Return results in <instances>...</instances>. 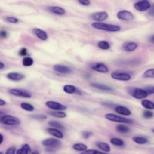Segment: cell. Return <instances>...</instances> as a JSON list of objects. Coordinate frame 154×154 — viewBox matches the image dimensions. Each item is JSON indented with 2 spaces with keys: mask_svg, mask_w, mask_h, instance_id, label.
Returning a JSON list of instances; mask_svg holds the SVG:
<instances>
[{
  "mask_svg": "<svg viewBox=\"0 0 154 154\" xmlns=\"http://www.w3.org/2000/svg\"><path fill=\"white\" fill-rule=\"evenodd\" d=\"M150 4L147 0H141L136 2L134 4V7L139 11H146L150 8Z\"/></svg>",
  "mask_w": 154,
  "mask_h": 154,
  "instance_id": "cell-7",
  "label": "cell"
},
{
  "mask_svg": "<svg viewBox=\"0 0 154 154\" xmlns=\"http://www.w3.org/2000/svg\"><path fill=\"white\" fill-rule=\"evenodd\" d=\"M46 131L50 135L57 138H63L64 137V135L63 132L59 129H57L54 128H48L46 129Z\"/></svg>",
  "mask_w": 154,
  "mask_h": 154,
  "instance_id": "cell-19",
  "label": "cell"
},
{
  "mask_svg": "<svg viewBox=\"0 0 154 154\" xmlns=\"http://www.w3.org/2000/svg\"><path fill=\"white\" fill-rule=\"evenodd\" d=\"M78 3H79L82 5L87 6L90 4V1L88 0H80V1H78Z\"/></svg>",
  "mask_w": 154,
  "mask_h": 154,
  "instance_id": "cell-44",
  "label": "cell"
},
{
  "mask_svg": "<svg viewBox=\"0 0 154 154\" xmlns=\"http://www.w3.org/2000/svg\"><path fill=\"white\" fill-rule=\"evenodd\" d=\"M4 112H2V111H1V110H0V117H2V116H4Z\"/></svg>",
  "mask_w": 154,
  "mask_h": 154,
  "instance_id": "cell-51",
  "label": "cell"
},
{
  "mask_svg": "<svg viewBox=\"0 0 154 154\" xmlns=\"http://www.w3.org/2000/svg\"><path fill=\"white\" fill-rule=\"evenodd\" d=\"M48 10L51 13L57 15H64L66 13L65 10L60 7L58 6H50L48 7Z\"/></svg>",
  "mask_w": 154,
  "mask_h": 154,
  "instance_id": "cell-20",
  "label": "cell"
},
{
  "mask_svg": "<svg viewBox=\"0 0 154 154\" xmlns=\"http://www.w3.org/2000/svg\"><path fill=\"white\" fill-rule=\"evenodd\" d=\"M111 76L112 79L122 81H127L131 78V76L129 74L120 72H114L111 74Z\"/></svg>",
  "mask_w": 154,
  "mask_h": 154,
  "instance_id": "cell-8",
  "label": "cell"
},
{
  "mask_svg": "<svg viewBox=\"0 0 154 154\" xmlns=\"http://www.w3.org/2000/svg\"><path fill=\"white\" fill-rule=\"evenodd\" d=\"M77 88L75 85L70 84H66L63 87V91L67 94H73L76 93Z\"/></svg>",
  "mask_w": 154,
  "mask_h": 154,
  "instance_id": "cell-23",
  "label": "cell"
},
{
  "mask_svg": "<svg viewBox=\"0 0 154 154\" xmlns=\"http://www.w3.org/2000/svg\"><path fill=\"white\" fill-rule=\"evenodd\" d=\"M138 47V44L134 42H128L124 43L122 45V49L127 52H132L135 50Z\"/></svg>",
  "mask_w": 154,
  "mask_h": 154,
  "instance_id": "cell-16",
  "label": "cell"
},
{
  "mask_svg": "<svg viewBox=\"0 0 154 154\" xmlns=\"http://www.w3.org/2000/svg\"><path fill=\"white\" fill-rule=\"evenodd\" d=\"M34 63V60L29 57H24L22 60V64L24 66L26 67H29L31 66Z\"/></svg>",
  "mask_w": 154,
  "mask_h": 154,
  "instance_id": "cell-32",
  "label": "cell"
},
{
  "mask_svg": "<svg viewBox=\"0 0 154 154\" xmlns=\"http://www.w3.org/2000/svg\"><path fill=\"white\" fill-rule=\"evenodd\" d=\"M6 20L9 22V23H17L19 22V19L16 17H12V16H8L6 17Z\"/></svg>",
  "mask_w": 154,
  "mask_h": 154,
  "instance_id": "cell-37",
  "label": "cell"
},
{
  "mask_svg": "<svg viewBox=\"0 0 154 154\" xmlns=\"http://www.w3.org/2000/svg\"><path fill=\"white\" fill-rule=\"evenodd\" d=\"M9 93L11 95L24 97V98H30L32 96V94L25 90L18 89V88H11L8 91Z\"/></svg>",
  "mask_w": 154,
  "mask_h": 154,
  "instance_id": "cell-6",
  "label": "cell"
},
{
  "mask_svg": "<svg viewBox=\"0 0 154 154\" xmlns=\"http://www.w3.org/2000/svg\"><path fill=\"white\" fill-rule=\"evenodd\" d=\"M149 40H150V42L151 43H152L154 44V35H152V36L150 37Z\"/></svg>",
  "mask_w": 154,
  "mask_h": 154,
  "instance_id": "cell-48",
  "label": "cell"
},
{
  "mask_svg": "<svg viewBox=\"0 0 154 154\" xmlns=\"http://www.w3.org/2000/svg\"><path fill=\"white\" fill-rule=\"evenodd\" d=\"M132 140L139 144H144L148 143L149 140L147 138L144 137H138V136H135L132 137Z\"/></svg>",
  "mask_w": 154,
  "mask_h": 154,
  "instance_id": "cell-25",
  "label": "cell"
},
{
  "mask_svg": "<svg viewBox=\"0 0 154 154\" xmlns=\"http://www.w3.org/2000/svg\"><path fill=\"white\" fill-rule=\"evenodd\" d=\"M148 13L149 15H150L152 16H154V4H153L150 6V8L149 9Z\"/></svg>",
  "mask_w": 154,
  "mask_h": 154,
  "instance_id": "cell-45",
  "label": "cell"
},
{
  "mask_svg": "<svg viewBox=\"0 0 154 154\" xmlns=\"http://www.w3.org/2000/svg\"><path fill=\"white\" fill-rule=\"evenodd\" d=\"M90 85L94 88H96L99 90H103V91H110L114 90V88H112L111 87L107 85L106 84H103L98 82H91L90 83Z\"/></svg>",
  "mask_w": 154,
  "mask_h": 154,
  "instance_id": "cell-17",
  "label": "cell"
},
{
  "mask_svg": "<svg viewBox=\"0 0 154 154\" xmlns=\"http://www.w3.org/2000/svg\"><path fill=\"white\" fill-rule=\"evenodd\" d=\"M114 109L116 112L119 114L123 115V116H129L131 114V111L126 107L121 106V105H117L115 106Z\"/></svg>",
  "mask_w": 154,
  "mask_h": 154,
  "instance_id": "cell-18",
  "label": "cell"
},
{
  "mask_svg": "<svg viewBox=\"0 0 154 154\" xmlns=\"http://www.w3.org/2000/svg\"><path fill=\"white\" fill-rule=\"evenodd\" d=\"M33 119L38 120H44L46 119L47 117L45 114H34L31 116Z\"/></svg>",
  "mask_w": 154,
  "mask_h": 154,
  "instance_id": "cell-36",
  "label": "cell"
},
{
  "mask_svg": "<svg viewBox=\"0 0 154 154\" xmlns=\"http://www.w3.org/2000/svg\"><path fill=\"white\" fill-rule=\"evenodd\" d=\"M53 69L60 73L62 74H69L72 72V70L70 67L67 66L62 64H55L53 66Z\"/></svg>",
  "mask_w": 154,
  "mask_h": 154,
  "instance_id": "cell-13",
  "label": "cell"
},
{
  "mask_svg": "<svg viewBox=\"0 0 154 154\" xmlns=\"http://www.w3.org/2000/svg\"><path fill=\"white\" fill-rule=\"evenodd\" d=\"M142 106L147 109H154V103L149 100L144 99L141 101Z\"/></svg>",
  "mask_w": 154,
  "mask_h": 154,
  "instance_id": "cell-27",
  "label": "cell"
},
{
  "mask_svg": "<svg viewBox=\"0 0 154 154\" xmlns=\"http://www.w3.org/2000/svg\"><path fill=\"white\" fill-rule=\"evenodd\" d=\"M91 69L94 71L100 73H107L109 71L108 67L102 63H95L91 64Z\"/></svg>",
  "mask_w": 154,
  "mask_h": 154,
  "instance_id": "cell-12",
  "label": "cell"
},
{
  "mask_svg": "<svg viewBox=\"0 0 154 154\" xmlns=\"http://www.w3.org/2000/svg\"><path fill=\"white\" fill-rule=\"evenodd\" d=\"M117 17L118 19L125 21H130L134 19L133 14L131 11L126 10L119 11L117 14Z\"/></svg>",
  "mask_w": 154,
  "mask_h": 154,
  "instance_id": "cell-10",
  "label": "cell"
},
{
  "mask_svg": "<svg viewBox=\"0 0 154 154\" xmlns=\"http://www.w3.org/2000/svg\"><path fill=\"white\" fill-rule=\"evenodd\" d=\"M91 25L95 29L108 32H117L121 29V27L119 25L102 22H94Z\"/></svg>",
  "mask_w": 154,
  "mask_h": 154,
  "instance_id": "cell-1",
  "label": "cell"
},
{
  "mask_svg": "<svg viewBox=\"0 0 154 154\" xmlns=\"http://www.w3.org/2000/svg\"><path fill=\"white\" fill-rule=\"evenodd\" d=\"M16 148L15 147H10L7 150L5 154H16Z\"/></svg>",
  "mask_w": 154,
  "mask_h": 154,
  "instance_id": "cell-41",
  "label": "cell"
},
{
  "mask_svg": "<svg viewBox=\"0 0 154 154\" xmlns=\"http://www.w3.org/2000/svg\"><path fill=\"white\" fill-rule=\"evenodd\" d=\"M116 130L122 134H126L130 131V129L129 127L123 125H119L116 126Z\"/></svg>",
  "mask_w": 154,
  "mask_h": 154,
  "instance_id": "cell-31",
  "label": "cell"
},
{
  "mask_svg": "<svg viewBox=\"0 0 154 154\" xmlns=\"http://www.w3.org/2000/svg\"><path fill=\"white\" fill-rule=\"evenodd\" d=\"M148 94H154V86H148L144 88V89Z\"/></svg>",
  "mask_w": 154,
  "mask_h": 154,
  "instance_id": "cell-39",
  "label": "cell"
},
{
  "mask_svg": "<svg viewBox=\"0 0 154 154\" xmlns=\"http://www.w3.org/2000/svg\"><path fill=\"white\" fill-rule=\"evenodd\" d=\"M98 47L101 49H103V50H107L108 49L110 48V45L109 43L107 42V41H105V40H102V41H100L99 43H98Z\"/></svg>",
  "mask_w": 154,
  "mask_h": 154,
  "instance_id": "cell-33",
  "label": "cell"
},
{
  "mask_svg": "<svg viewBox=\"0 0 154 154\" xmlns=\"http://www.w3.org/2000/svg\"><path fill=\"white\" fill-rule=\"evenodd\" d=\"M31 152V149L28 144H25L21 148L17 149L16 152V154H29Z\"/></svg>",
  "mask_w": 154,
  "mask_h": 154,
  "instance_id": "cell-22",
  "label": "cell"
},
{
  "mask_svg": "<svg viewBox=\"0 0 154 154\" xmlns=\"http://www.w3.org/2000/svg\"><path fill=\"white\" fill-rule=\"evenodd\" d=\"M19 55L22 57L26 56L27 55V49L25 48H22L20 49V50L19 51Z\"/></svg>",
  "mask_w": 154,
  "mask_h": 154,
  "instance_id": "cell-42",
  "label": "cell"
},
{
  "mask_svg": "<svg viewBox=\"0 0 154 154\" xmlns=\"http://www.w3.org/2000/svg\"><path fill=\"white\" fill-rule=\"evenodd\" d=\"M96 145L99 149H100L102 151H103L104 152L107 153V152H109L111 151L110 146H109L108 144H107L106 143L99 141V142H97L96 143Z\"/></svg>",
  "mask_w": 154,
  "mask_h": 154,
  "instance_id": "cell-21",
  "label": "cell"
},
{
  "mask_svg": "<svg viewBox=\"0 0 154 154\" xmlns=\"http://www.w3.org/2000/svg\"><path fill=\"white\" fill-rule=\"evenodd\" d=\"M49 114L54 117L57 118H64L66 117V114L63 111H52L49 112Z\"/></svg>",
  "mask_w": 154,
  "mask_h": 154,
  "instance_id": "cell-30",
  "label": "cell"
},
{
  "mask_svg": "<svg viewBox=\"0 0 154 154\" xmlns=\"http://www.w3.org/2000/svg\"><path fill=\"white\" fill-rule=\"evenodd\" d=\"M108 17V14L106 11L96 12L91 15V18L96 21V22H101L106 20Z\"/></svg>",
  "mask_w": 154,
  "mask_h": 154,
  "instance_id": "cell-11",
  "label": "cell"
},
{
  "mask_svg": "<svg viewBox=\"0 0 154 154\" xmlns=\"http://www.w3.org/2000/svg\"><path fill=\"white\" fill-rule=\"evenodd\" d=\"M4 67H5L4 64L2 62L0 61V69H4Z\"/></svg>",
  "mask_w": 154,
  "mask_h": 154,
  "instance_id": "cell-49",
  "label": "cell"
},
{
  "mask_svg": "<svg viewBox=\"0 0 154 154\" xmlns=\"http://www.w3.org/2000/svg\"><path fill=\"white\" fill-rule=\"evenodd\" d=\"M82 137L84 138L85 139H87L89 137H90L92 135H93V133L90 131H83L82 133Z\"/></svg>",
  "mask_w": 154,
  "mask_h": 154,
  "instance_id": "cell-40",
  "label": "cell"
},
{
  "mask_svg": "<svg viewBox=\"0 0 154 154\" xmlns=\"http://www.w3.org/2000/svg\"><path fill=\"white\" fill-rule=\"evenodd\" d=\"M31 154H40V153H39V152H38V151H37V150H35V151H34L33 152H32Z\"/></svg>",
  "mask_w": 154,
  "mask_h": 154,
  "instance_id": "cell-50",
  "label": "cell"
},
{
  "mask_svg": "<svg viewBox=\"0 0 154 154\" xmlns=\"http://www.w3.org/2000/svg\"><path fill=\"white\" fill-rule=\"evenodd\" d=\"M0 122L6 125L16 126L20 123V120L19 118L15 116L9 114H4L0 117Z\"/></svg>",
  "mask_w": 154,
  "mask_h": 154,
  "instance_id": "cell-3",
  "label": "cell"
},
{
  "mask_svg": "<svg viewBox=\"0 0 154 154\" xmlns=\"http://www.w3.org/2000/svg\"><path fill=\"white\" fill-rule=\"evenodd\" d=\"M0 154H2V153L1 152H0Z\"/></svg>",
  "mask_w": 154,
  "mask_h": 154,
  "instance_id": "cell-53",
  "label": "cell"
},
{
  "mask_svg": "<svg viewBox=\"0 0 154 154\" xmlns=\"http://www.w3.org/2000/svg\"><path fill=\"white\" fill-rule=\"evenodd\" d=\"M80 154H106V153L102 152H100L95 149H88L85 151L82 152Z\"/></svg>",
  "mask_w": 154,
  "mask_h": 154,
  "instance_id": "cell-35",
  "label": "cell"
},
{
  "mask_svg": "<svg viewBox=\"0 0 154 154\" xmlns=\"http://www.w3.org/2000/svg\"><path fill=\"white\" fill-rule=\"evenodd\" d=\"M6 104V102L2 99H0V106H3V105H5Z\"/></svg>",
  "mask_w": 154,
  "mask_h": 154,
  "instance_id": "cell-46",
  "label": "cell"
},
{
  "mask_svg": "<svg viewBox=\"0 0 154 154\" xmlns=\"http://www.w3.org/2000/svg\"><path fill=\"white\" fill-rule=\"evenodd\" d=\"M42 144L48 148H51L54 149L59 147L61 144V142L55 138H49L43 140L42 141Z\"/></svg>",
  "mask_w": 154,
  "mask_h": 154,
  "instance_id": "cell-5",
  "label": "cell"
},
{
  "mask_svg": "<svg viewBox=\"0 0 154 154\" xmlns=\"http://www.w3.org/2000/svg\"><path fill=\"white\" fill-rule=\"evenodd\" d=\"M143 77L147 78H154V69H149L146 70L143 73Z\"/></svg>",
  "mask_w": 154,
  "mask_h": 154,
  "instance_id": "cell-34",
  "label": "cell"
},
{
  "mask_svg": "<svg viewBox=\"0 0 154 154\" xmlns=\"http://www.w3.org/2000/svg\"><path fill=\"white\" fill-rule=\"evenodd\" d=\"M143 116L146 119H150L153 116V113L150 111H144L143 112Z\"/></svg>",
  "mask_w": 154,
  "mask_h": 154,
  "instance_id": "cell-38",
  "label": "cell"
},
{
  "mask_svg": "<svg viewBox=\"0 0 154 154\" xmlns=\"http://www.w3.org/2000/svg\"><path fill=\"white\" fill-rule=\"evenodd\" d=\"M3 141H4V136L2 134L0 133V144H1L2 143Z\"/></svg>",
  "mask_w": 154,
  "mask_h": 154,
  "instance_id": "cell-47",
  "label": "cell"
},
{
  "mask_svg": "<svg viewBox=\"0 0 154 154\" xmlns=\"http://www.w3.org/2000/svg\"><path fill=\"white\" fill-rule=\"evenodd\" d=\"M45 105L50 109L55 111H64L67 109V106L55 101L49 100L46 102Z\"/></svg>",
  "mask_w": 154,
  "mask_h": 154,
  "instance_id": "cell-9",
  "label": "cell"
},
{
  "mask_svg": "<svg viewBox=\"0 0 154 154\" xmlns=\"http://www.w3.org/2000/svg\"><path fill=\"white\" fill-rule=\"evenodd\" d=\"M128 93L133 97L137 99H141L146 97L148 96L147 92L144 90L137 87H129L128 88Z\"/></svg>",
  "mask_w": 154,
  "mask_h": 154,
  "instance_id": "cell-2",
  "label": "cell"
},
{
  "mask_svg": "<svg viewBox=\"0 0 154 154\" xmlns=\"http://www.w3.org/2000/svg\"><path fill=\"white\" fill-rule=\"evenodd\" d=\"M8 33L7 31L4 29H1L0 30V38H5L7 37Z\"/></svg>",
  "mask_w": 154,
  "mask_h": 154,
  "instance_id": "cell-43",
  "label": "cell"
},
{
  "mask_svg": "<svg viewBox=\"0 0 154 154\" xmlns=\"http://www.w3.org/2000/svg\"><path fill=\"white\" fill-rule=\"evenodd\" d=\"M105 119H106L108 120L112 121V122H118V123H133V120L120 117L119 116H117L114 114L112 113H108L106 114L105 115Z\"/></svg>",
  "mask_w": 154,
  "mask_h": 154,
  "instance_id": "cell-4",
  "label": "cell"
},
{
  "mask_svg": "<svg viewBox=\"0 0 154 154\" xmlns=\"http://www.w3.org/2000/svg\"><path fill=\"white\" fill-rule=\"evenodd\" d=\"M72 148L76 151H80V152H84L87 150V145L83 144V143H75L72 146Z\"/></svg>",
  "mask_w": 154,
  "mask_h": 154,
  "instance_id": "cell-26",
  "label": "cell"
},
{
  "mask_svg": "<svg viewBox=\"0 0 154 154\" xmlns=\"http://www.w3.org/2000/svg\"><path fill=\"white\" fill-rule=\"evenodd\" d=\"M110 142L111 143V144H112L114 146H120V147H122L125 146V143L124 141L118 138H112L110 140Z\"/></svg>",
  "mask_w": 154,
  "mask_h": 154,
  "instance_id": "cell-29",
  "label": "cell"
},
{
  "mask_svg": "<svg viewBox=\"0 0 154 154\" xmlns=\"http://www.w3.org/2000/svg\"><path fill=\"white\" fill-rule=\"evenodd\" d=\"M152 131H153V133H154V129H153V130H152Z\"/></svg>",
  "mask_w": 154,
  "mask_h": 154,
  "instance_id": "cell-52",
  "label": "cell"
},
{
  "mask_svg": "<svg viewBox=\"0 0 154 154\" xmlns=\"http://www.w3.org/2000/svg\"><path fill=\"white\" fill-rule=\"evenodd\" d=\"M32 32L41 40L45 41L48 38V34L46 33V32L40 29V28H34L32 29Z\"/></svg>",
  "mask_w": 154,
  "mask_h": 154,
  "instance_id": "cell-15",
  "label": "cell"
},
{
  "mask_svg": "<svg viewBox=\"0 0 154 154\" xmlns=\"http://www.w3.org/2000/svg\"><path fill=\"white\" fill-rule=\"evenodd\" d=\"M48 125L54 128L60 129V130H64L65 127L59 122L55 121V120H50L48 122Z\"/></svg>",
  "mask_w": 154,
  "mask_h": 154,
  "instance_id": "cell-24",
  "label": "cell"
},
{
  "mask_svg": "<svg viewBox=\"0 0 154 154\" xmlns=\"http://www.w3.org/2000/svg\"><path fill=\"white\" fill-rule=\"evenodd\" d=\"M7 78L13 81H19L25 78V75L20 73L17 72H10L7 74Z\"/></svg>",
  "mask_w": 154,
  "mask_h": 154,
  "instance_id": "cell-14",
  "label": "cell"
},
{
  "mask_svg": "<svg viewBox=\"0 0 154 154\" xmlns=\"http://www.w3.org/2000/svg\"><path fill=\"white\" fill-rule=\"evenodd\" d=\"M20 106L22 109H23L27 111L31 112L34 110V106L32 104L27 103V102H22L20 103Z\"/></svg>",
  "mask_w": 154,
  "mask_h": 154,
  "instance_id": "cell-28",
  "label": "cell"
}]
</instances>
